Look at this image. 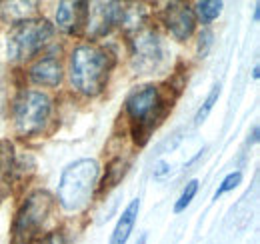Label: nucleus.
I'll return each instance as SVG.
<instances>
[{
	"instance_id": "nucleus-1",
	"label": "nucleus",
	"mask_w": 260,
	"mask_h": 244,
	"mask_svg": "<svg viewBox=\"0 0 260 244\" xmlns=\"http://www.w3.org/2000/svg\"><path fill=\"white\" fill-rule=\"evenodd\" d=\"M114 54L100 44H80L70 54V84L82 96H98L114 68Z\"/></svg>"
},
{
	"instance_id": "nucleus-2",
	"label": "nucleus",
	"mask_w": 260,
	"mask_h": 244,
	"mask_svg": "<svg viewBox=\"0 0 260 244\" xmlns=\"http://www.w3.org/2000/svg\"><path fill=\"white\" fill-rule=\"evenodd\" d=\"M170 108L172 102H168L160 88L154 84H144L130 92L124 102V110L128 116L134 144L144 146L150 140V134L162 124Z\"/></svg>"
},
{
	"instance_id": "nucleus-3",
	"label": "nucleus",
	"mask_w": 260,
	"mask_h": 244,
	"mask_svg": "<svg viewBox=\"0 0 260 244\" xmlns=\"http://www.w3.org/2000/svg\"><path fill=\"white\" fill-rule=\"evenodd\" d=\"M98 162L94 158H80L62 170L58 182V202L68 212H80L88 206L98 180Z\"/></svg>"
},
{
	"instance_id": "nucleus-4",
	"label": "nucleus",
	"mask_w": 260,
	"mask_h": 244,
	"mask_svg": "<svg viewBox=\"0 0 260 244\" xmlns=\"http://www.w3.org/2000/svg\"><path fill=\"white\" fill-rule=\"evenodd\" d=\"M54 208V198L46 190H32L16 210L10 228V244H32L44 230Z\"/></svg>"
},
{
	"instance_id": "nucleus-5",
	"label": "nucleus",
	"mask_w": 260,
	"mask_h": 244,
	"mask_svg": "<svg viewBox=\"0 0 260 244\" xmlns=\"http://www.w3.org/2000/svg\"><path fill=\"white\" fill-rule=\"evenodd\" d=\"M54 36V26L46 18H28L12 26L6 42L8 60L24 62L34 58Z\"/></svg>"
},
{
	"instance_id": "nucleus-6",
	"label": "nucleus",
	"mask_w": 260,
	"mask_h": 244,
	"mask_svg": "<svg viewBox=\"0 0 260 244\" xmlns=\"http://www.w3.org/2000/svg\"><path fill=\"white\" fill-rule=\"evenodd\" d=\"M52 100L48 94L40 90H24L12 104V120L14 128L22 138H30L40 134L50 120Z\"/></svg>"
},
{
	"instance_id": "nucleus-7",
	"label": "nucleus",
	"mask_w": 260,
	"mask_h": 244,
	"mask_svg": "<svg viewBox=\"0 0 260 244\" xmlns=\"http://www.w3.org/2000/svg\"><path fill=\"white\" fill-rule=\"evenodd\" d=\"M164 44L158 32L152 28H142L136 34H132L130 40V60L132 68L138 74H152L158 70L164 62Z\"/></svg>"
},
{
	"instance_id": "nucleus-8",
	"label": "nucleus",
	"mask_w": 260,
	"mask_h": 244,
	"mask_svg": "<svg viewBox=\"0 0 260 244\" xmlns=\"http://www.w3.org/2000/svg\"><path fill=\"white\" fill-rule=\"evenodd\" d=\"M120 2H92L88 4V16H86V32L90 38H104L110 34L112 28L120 24L122 16Z\"/></svg>"
},
{
	"instance_id": "nucleus-9",
	"label": "nucleus",
	"mask_w": 260,
	"mask_h": 244,
	"mask_svg": "<svg viewBox=\"0 0 260 244\" xmlns=\"http://www.w3.org/2000/svg\"><path fill=\"white\" fill-rule=\"evenodd\" d=\"M162 22L178 42H184L194 34L196 14L186 2H170L162 10Z\"/></svg>"
},
{
	"instance_id": "nucleus-10",
	"label": "nucleus",
	"mask_w": 260,
	"mask_h": 244,
	"mask_svg": "<svg viewBox=\"0 0 260 244\" xmlns=\"http://www.w3.org/2000/svg\"><path fill=\"white\" fill-rule=\"evenodd\" d=\"M88 2L80 0H64L56 8V24L66 34H80L86 26Z\"/></svg>"
},
{
	"instance_id": "nucleus-11",
	"label": "nucleus",
	"mask_w": 260,
	"mask_h": 244,
	"mask_svg": "<svg viewBox=\"0 0 260 244\" xmlns=\"http://www.w3.org/2000/svg\"><path fill=\"white\" fill-rule=\"evenodd\" d=\"M64 70H62V62L56 56H42L38 60H34L28 68V78L38 86H46V88H56L62 82Z\"/></svg>"
},
{
	"instance_id": "nucleus-12",
	"label": "nucleus",
	"mask_w": 260,
	"mask_h": 244,
	"mask_svg": "<svg viewBox=\"0 0 260 244\" xmlns=\"http://www.w3.org/2000/svg\"><path fill=\"white\" fill-rule=\"evenodd\" d=\"M140 210V200L134 198L126 206V210L122 212V216L118 218L114 230H112V236H110V242L108 244H126L128 242V236L134 228V222H136V216Z\"/></svg>"
},
{
	"instance_id": "nucleus-13",
	"label": "nucleus",
	"mask_w": 260,
	"mask_h": 244,
	"mask_svg": "<svg viewBox=\"0 0 260 244\" xmlns=\"http://www.w3.org/2000/svg\"><path fill=\"white\" fill-rule=\"evenodd\" d=\"M16 168L14 162V146L8 140H0V202L10 192V178Z\"/></svg>"
},
{
	"instance_id": "nucleus-14",
	"label": "nucleus",
	"mask_w": 260,
	"mask_h": 244,
	"mask_svg": "<svg viewBox=\"0 0 260 244\" xmlns=\"http://www.w3.org/2000/svg\"><path fill=\"white\" fill-rule=\"evenodd\" d=\"M36 6V2H0V18L14 26L22 20L32 18Z\"/></svg>"
},
{
	"instance_id": "nucleus-15",
	"label": "nucleus",
	"mask_w": 260,
	"mask_h": 244,
	"mask_svg": "<svg viewBox=\"0 0 260 244\" xmlns=\"http://www.w3.org/2000/svg\"><path fill=\"white\" fill-rule=\"evenodd\" d=\"M126 170H128V160H126V158H122V156L112 158V160L108 162V166H106V174H104V178H102V184H100L98 192L104 194V192L112 190L116 184L124 178Z\"/></svg>"
},
{
	"instance_id": "nucleus-16",
	"label": "nucleus",
	"mask_w": 260,
	"mask_h": 244,
	"mask_svg": "<svg viewBox=\"0 0 260 244\" xmlns=\"http://www.w3.org/2000/svg\"><path fill=\"white\" fill-rule=\"evenodd\" d=\"M220 12H222V2L220 0H204V2H198L196 4L194 14H198V18L204 24H208V22L216 20L220 16Z\"/></svg>"
},
{
	"instance_id": "nucleus-17",
	"label": "nucleus",
	"mask_w": 260,
	"mask_h": 244,
	"mask_svg": "<svg viewBox=\"0 0 260 244\" xmlns=\"http://www.w3.org/2000/svg\"><path fill=\"white\" fill-rule=\"evenodd\" d=\"M218 96H220V84H214V86H212V90H210V94L206 96V100L202 102V106H200V108H198V112H196V116H194L196 124H202V122L208 118V114L212 112L214 104L218 102Z\"/></svg>"
},
{
	"instance_id": "nucleus-18",
	"label": "nucleus",
	"mask_w": 260,
	"mask_h": 244,
	"mask_svg": "<svg viewBox=\"0 0 260 244\" xmlns=\"http://www.w3.org/2000/svg\"><path fill=\"white\" fill-rule=\"evenodd\" d=\"M196 192H198V180L194 178V180H190V182L184 186L180 198H178L176 204H174V212H182V210L192 202V198L196 196Z\"/></svg>"
},
{
	"instance_id": "nucleus-19",
	"label": "nucleus",
	"mask_w": 260,
	"mask_h": 244,
	"mask_svg": "<svg viewBox=\"0 0 260 244\" xmlns=\"http://www.w3.org/2000/svg\"><path fill=\"white\" fill-rule=\"evenodd\" d=\"M240 180H242V172H230L226 178L220 182V186L216 188V192H214V198H218V196H222V194H226V192H230V190H234L238 184H240Z\"/></svg>"
},
{
	"instance_id": "nucleus-20",
	"label": "nucleus",
	"mask_w": 260,
	"mask_h": 244,
	"mask_svg": "<svg viewBox=\"0 0 260 244\" xmlns=\"http://www.w3.org/2000/svg\"><path fill=\"white\" fill-rule=\"evenodd\" d=\"M212 38H214V34L212 30H208V28H204V30L198 34V56L200 58H204L206 54H208V50H210V46H212Z\"/></svg>"
},
{
	"instance_id": "nucleus-21",
	"label": "nucleus",
	"mask_w": 260,
	"mask_h": 244,
	"mask_svg": "<svg viewBox=\"0 0 260 244\" xmlns=\"http://www.w3.org/2000/svg\"><path fill=\"white\" fill-rule=\"evenodd\" d=\"M38 244H66V236L62 230H50L48 234L40 236Z\"/></svg>"
},
{
	"instance_id": "nucleus-22",
	"label": "nucleus",
	"mask_w": 260,
	"mask_h": 244,
	"mask_svg": "<svg viewBox=\"0 0 260 244\" xmlns=\"http://www.w3.org/2000/svg\"><path fill=\"white\" fill-rule=\"evenodd\" d=\"M170 172V164L168 162H158L156 166H154V178H162V176H166Z\"/></svg>"
},
{
	"instance_id": "nucleus-23",
	"label": "nucleus",
	"mask_w": 260,
	"mask_h": 244,
	"mask_svg": "<svg viewBox=\"0 0 260 244\" xmlns=\"http://www.w3.org/2000/svg\"><path fill=\"white\" fill-rule=\"evenodd\" d=\"M258 16H260V6L256 4V6H254V22L258 20Z\"/></svg>"
},
{
	"instance_id": "nucleus-24",
	"label": "nucleus",
	"mask_w": 260,
	"mask_h": 244,
	"mask_svg": "<svg viewBox=\"0 0 260 244\" xmlns=\"http://www.w3.org/2000/svg\"><path fill=\"white\" fill-rule=\"evenodd\" d=\"M252 76H254V78H258V76H260V68H258V64L254 66V70H252Z\"/></svg>"
}]
</instances>
